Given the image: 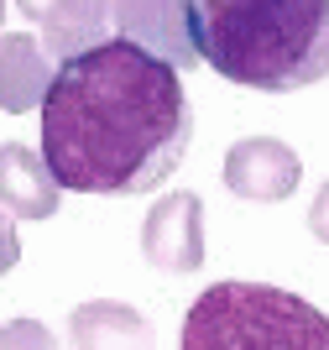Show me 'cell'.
Returning a JSON list of instances; mask_svg holds the SVG:
<instances>
[{"label": "cell", "instance_id": "obj_1", "mask_svg": "<svg viewBox=\"0 0 329 350\" xmlns=\"http://www.w3.org/2000/svg\"><path fill=\"white\" fill-rule=\"evenodd\" d=\"M37 110L42 162L68 193H152L178 173L194 142L183 73L120 37L57 63Z\"/></svg>", "mask_w": 329, "mask_h": 350}, {"label": "cell", "instance_id": "obj_3", "mask_svg": "<svg viewBox=\"0 0 329 350\" xmlns=\"http://www.w3.org/2000/svg\"><path fill=\"white\" fill-rule=\"evenodd\" d=\"M178 350H329V314L272 282H209L183 314Z\"/></svg>", "mask_w": 329, "mask_h": 350}, {"label": "cell", "instance_id": "obj_13", "mask_svg": "<svg viewBox=\"0 0 329 350\" xmlns=\"http://www.w3.org/2000/svg\"><path fill=\"white\" fill-rule=\"evenodd\" d=\"M308 230H314L319 241H324V246H329V178H324V183H319L314 204H308Z\"/></svg>", "mask_w": 329, "mask_h": 350}, {"label": "cell", "instance_id": "obj_11", "mask_svg": "<svg viewBox=\"0 0 329 350\" xmlns=\"http://www.w3.org/2000/svg\"><path fill=\"white\" fill-rule=\"evenodd\" d=\"M0 350H57V345L42 319H11L0 324Z\"/></svg>", "mask_w": 329, "mask_h": 350}, {"label": "cell", "instance_id": "obj_5", "mask_svg": "<svg viewBox=\"0 0 329 350\" xmlns=\"http://www.w3.org/2000/svg\"><path fill=\"white\" fill-rule=\"evenodd\" d=\"M110 27L120 31V42H136V47H146V53H157V58L172 63L178 73L199 68L183 0H115Z\"/></svg>", "mask_w": 329, "mask_h": 350}, {"label": "cell", "instance_id": "obj_2", "mask_svg": "<svg viewBox=\"0 0 329 350\" xmlns=\"http://www.w3.org/2000/svg\"><path fill=\"white\" fill-rule=\"evenodd\" d=\"M204 68L241 89L293 94L329 79V0H183Z\"/></svg>", "mask_w": 329, "mask_h": 350}, {"label": "cell", "instance_id": "obj_4", "mask_svg": "<svg viewBox=\"0 0 329 350\" xmlns=\"http://www.w3.org/2000/svg\"><path fill=\"white\" fill-rule=\"evenodd\" d=\"M142 251L146 262L162 267V272H199L204 267V204L199 193H168L152 204L142 225Z\"/></svg>", "mask_w": 329, "mask_h": 350}, {"label": "cell", "instance_id": "obj_7", "mask_svg": "<svg viewBox=\"0 0 329 350\" xmlns=\"http://www.w3.org/2000/svg\"><path fill=\"white\" fill-rule=\"evenodd\" d=\"M21 11L42 27V53L73 58L94 42H110V11L115 0H16Z\"/></svg>", "mask_w": 329, "mask_h": 350}, {"label": "cell", "instance_id": "obj_6", "mask_svg": "<svg viewBox=\"0 0 329 350\" xmlns=\"http://www.w3.org/2000/svg\"><path fill=\"white\" fill-rule=\"evenodd\" d=\"M303 162L298 152L277 136H246L225 152V189L241 193V199H256V204H277L298 189Z\"/></svg>", "mask_w": 329, "mask_h": 350}, {"label": "cell", "instance_id": "obj_9", "mask_svg": "<svg viewBox=\"0 0 329 350\" xmlns=\"http://www.w3.org/2000/svg\"><path fill=\"white\" fill-rule=\"evenodd\" d=\"M68 340L73 350H157L152 324L131 304H110V298H89L73 308Z\"/></svg>", "mask_w": 329, "mask_h": 350}, {"label": "cell", "instance_id": "obj_14", "mask_svg": "<svg viewBox=\"0 0 329 350\" xmlns=\"http://www.w3.org/2000/svg\"><path fill=\"white\" fill-rule=\"evenodd\" d=\"M0 27H5V0H0Z\"/></svg>", "mask_w": 329, "mask_h": 350}, {"label": "cell", "instance_id": "obj_10", "mask_svg": "<svg viewBox=\"0 0 329 350\" xmlns=\"http://www.w3.org/2000/svg\"><path fill=\"white\" fill-rule=\"evenodd\" d=\"M47 84H53V63H47L42 42L27 31L0 37V110H11V116L37 110Z\"/></svg>", "mask_w": 329, "mask_h": 350}, {"label": "cell", "instance_id": "obj_8", "mask_svg": "<svg viewBox=\"0 0 329 350\" xmlns=\"http://www.w3.org/2000/svg\"><path fill=\"white\" fill-rule=\"evenodd\" d=\"M63 189L53 183L42 152H31L21 142L0 146V209L11 219H53Z\"/></svg>", "mask_w": 329, "mask_h": 350}, {"label": "cell", "instance_id": "obj_12", "mask_svg": "<svg viewBox=\"0 0 329 350\" xmlns=\"http://www.w3.org/2000/svg\"><path fill=\"white\" fill-rule=\"evenodd\" d=\"M21 262V241H16V225H11V215L0 209V278L11 272V267Z\"/></svg>", "mask_w": 329, "mask_h": 350}]
</instances>
